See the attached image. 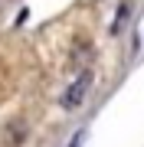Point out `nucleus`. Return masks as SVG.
I'll return each instance as SVG.
<instances>
[{"label": "nucleus", "instance_id": "obj_1", "mask_svg": "<svg viewBox=\"0 0 144 147\" xmlns=\"http://www.w3.org/2000/svg\"><path fill=\"white\" fill-rule=\"evenodd\" d=\"M89 88H92V72L85 69V72H82L79 79H75V82L69 85V88H66V95H62V108H69V111H72V108H79Z\"/></svg>", "mask_w": 144, "mask_h": 147}]
</instances>
